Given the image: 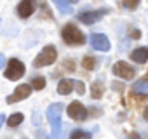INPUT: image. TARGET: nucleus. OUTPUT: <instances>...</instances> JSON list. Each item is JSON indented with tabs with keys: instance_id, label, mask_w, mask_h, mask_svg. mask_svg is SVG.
Wrapping results in <instances>:
<instances>
[{
	"instance_id": "f257e3e1",
	"label": "nucleus",
	"mask_w": 148,
	"mask_h": 139,
	"mask_svg": "<svg viewBox=\"0 0 148 139\" xmlns=\"http://www.w3.org/2000/svg\"><path fill=\"white\" fill-rule=\"evenodd\" d=\"M61 113H63V104L54 103L47 108V118L51 127V139H61L63 137V123H61Z\"/></svg>"
},
{
	"instance_id": "f03ea898",
	"label": "nucleus",
	"mask_w": 148,
	"mask_h": 139,
	"mask_svg": "<svg viewBox=\"0 0 148 139\" xmlns=\"http://www.w3.org/2000/svg\"><path fill=\"white\" fill-rule=\"evenodd\" d=\"M61 37L68 45H82V44H86V35L75 25H66L63 28V31H61Z\"/></svg>"
},
{
	"instance_id": "7ed1b4c3",
	"label": "nucleus",
	"mask_w": 148,
	"mask_h": 139,
	"mask_svg": "<svg viewBox=\"0 0 148 139\" xmlns=\"http://www.w3.org/2000/svg\"><path fill=\"white\" fill-rule=\"evenodd\" d=\"M56 59H58L56 49H54L52 45H47V47H44V49L38 52V56L33 59V66H35V68H44V66L52 64Z\"/></svg>"
},
{
	"instance_id": "20e7f679",
	"label": "nucleus",
	"mask_w": 148,
	"mask_h": 139,
	"mask_svg": "<svg viewBox=\"0 0 148 139\" xmlns=\"http://www.w3.org/2000/svg\"><path fill=\"white\" fill-rule=\"evenodd\" d=\"M25 75V64L19 61V59H11L7 63V70H5V77L9 80H19L21 77Z\"/></svg>"
},
{
	"instance_id": "39448f33",
	"label": "nucleus",
	"mask_w": 148,
	"mask_h": 139,
	"mask_svg": "<svg viewBox=\"0 0 148 139\" xmlns=\"http://www.w3.org/2000/svg\"><path fill=\"white\" fill-rule=\"evenodd\" d=\"M113 75H117L119 78H124V80H131L134 75H136V70L125 63V61H119L113 64Z\"/></svg>"
},
{
	"instance_id": "423d86ee",
	"label": "nucleus",
	"mask_w": 148,
	"mask_h": 139,
	"mask_svg": "<svg viewBox=\"0 0 148 139\" xmlns=\"http://www.w3.org/2000/svg\"><path fill=\"white\" fill-rule=\"evenodd\" d=\"M66 111H68V117L70 118H73V120H79V122H82V120H86L87 118V110H86V106L82 104V103H79V101H73L68 108H66Z\"/></svg>"
},
{
	"instance_id": "0eeeda50",
	"label": "nucleus",
	"mask_w": 148,
	"mask_h": 139,
	"mask_svg": "<svg viewBox=\"0 0 148 139\" xmlns=\"http://www.w3.org/2000/svg\"><path fill=\"white\" fill-rule=\"evenodd\" d=\"M32 85H28V84H21V85H18L16 87V91L7 97V103L9 104H14V103H18V101H23V99H26V97H30V94H32Z\"/></svg>"
},
{
	"instance_id": "6e6552de",
	"label": "nucleus",
	"mask_w": 148,
	"mask_h": 139,
	"mask_svg": "<svg viewBox=\"0 0 148 139\" xmlns=\"http://www.w3.org/2000/svg\"><path fill=\"white\" fill-rule=\"evenodd\" d=\"M108 11L106 9H98V11H89V12H82V14H79V19L84 23V25H92V23H96V21H99L105 14H106Z\"/></svg>"
},
{
	"instance_id": "1a4fd4ad",
	"label": "nucleus",
	"mask_w": 148,
	"mask_h": 139,
	"mask_svg": "<svg viewBox=\"0 0 148 139\" xmlns=\"http://www.w3.org/2000/svg\"><path fill=\"white\" fill-rule=\"evenodd\" d=\"M91 45L96 49V50H101V52H106L110 49V40L106 35L103 33H94L91 35Z\"/></svg>"
},
{
	"instance_id": "9d476101",
	"label": "nucleus",
	"mask_w": 148,
	"mask_h": 139,
	"mask_svg": "<svg viewBox=\"0 0 148 139\" xmlns=\"http://www.w3.org/2000/svg\"><path fill=\"white\" fill-rule=\"evenodd\" d=\"M35 11V0H21L18 5V16L19 18H30Z\"/></svg>"
},
{
	"instance_id": "9b49d317",
	"label": "nucleus",
	"mask_w": 148,
	"mask_h": 139,
	"mask_svg": "<svg viewBox=\"0 0 148 139\" xmlns=\"http://www.w3.org/2000/svg\"><path fill=\"white\" fill-rule=\"evenodd\" d=\"M73 89H75V80L63 78V80H59V84H58V92H59L61 96H68Z\"/></svg>"
},
{
	"instance_id": "f8f14e48",
	"label": "nucleus",
	"mask_w": 148,
	"mask_h": 139,
	"mask_svg": "<svg viewBox=\"0 0 148 139\" xmlns=\"http://www.w3.org/2000/svg\"><path fill=\"white\" fill-rule=\"evenodd\" d=\"M131 57H132V61H136V63H139V64L146 63V61H148V47L134 49V50H132V54H131Z\"/></svg>"
},
{
	"instance_id": "ddd939ff",
	"label": "nucleus",
	"mask_w": 148,
	"mask_h": 139,
	"mask_svg": "<svg viewBox=\"0 0 148 139\" xmlns=\"http://www.w3.org/2000/svg\"><path fill=\"white\" fill-rule=\"evenodd\" d=\"M132 94L136 96H148V80H138L132 85Z\"/></svg>"
},
{
	"instance_id": "4468645a",
	"label": "nucleus",
	"mask_w": 148,
	"mask_h": 139,
	"mask_svg": "<svg viewBox=\"0 0 148 139\" xmlns=\"http://www.w3.org/2000/svg\"><path fill=\"white\" fill-rule=\"evenodd\" d=\"M54 5L63 12V14H71V5H70V0H52Z\"/></svg>"
},
{
	"instance_id": "2eb2a0df",
	"label": "nucleus",
	"mask_w": 148,
	"mask_h": 139,
	"mask_svg": "<svg viewBox=\"0 0 148 139\" xmlns=\"http://www.w3.org/2000/svg\"><path fill=\"white\" fill-rule=\"evenodd\" d=\"M91 96H92L94 99H99V97L103 96V84H101L99 80H96V82L91 85Z\"/></svg>"
},
{
	"instance_id": "dca6fc26",
	"label": "nucleus",
	"mask_w": 148,
	"mask_h": 139,
	"mask_svg": "<svg viewBox=\"0 0 148 139\" xmlns=\"http://www.w3.org/2000/svg\"><path fill=\"white\" fill-rule=\"evenodd\" d=\"M23 120H25V117H23L21 113H14V115H11V117L7 118V125H9V127H18Z\"/></svg>"
},
{
	"instance_id": "f3484780",
	"label": "nucleus",
	"mask_w": 148,
	"mask_h": 139,
	"mask_svg": "<svg viewBox=\"0 0 148 139\" xmlns=\"http://www.w3.org/2000/svg\"><path fill=\"white\" fill-rule=\"evenodd\" d=\"M70 139H91V134L89 132H86V130H73L71 132V136H70Z\"/></svg>"
},
{
	"instance_id": "a211bd4d",
	"label": "nucleus",
	"mask_w": 148,
	"mask_h": 139,
	"mask_svg": "<svg viewBox=\"0 0 148 139\" xmlns=\"http://www.w3.org/2000/svg\"><path fill=\"white\" fill-rule=\"evenodd\" d=\"M32 87H33L35 91H42V89L45 87V78H44V77L33 78V80H32Z\"/></svg>"
},
{
	"instance_id": "6ab92c4d",
	"label": "nucleus",
	"mask_w": 148,
	"mask_h": 139,
	"mask_svg": "<svg viewBox=\"0 0 148 139\" xmlns=\"http://www.w3.org/2000/svg\"><path fill=\"white\" fill-rule=\"evenodd\" d=\"M138 4H139V0H124V2H122V5L125 7V9H136L138 7Z\"/></svg>"
},
{
	"instance_id": "aec40b11",
	"label": "nucleus",
	"mask_w": 148,
	"mask_h": 139,
	"mask_svg": "<svg viewBox=\"0 0 148 139\" xmlns=\"http://www.w3.org/2000/svg\"><path fill=\"white\" fill-rule=\"evenodd\" d=\"M82 66H84L86 70H92V68L96 66V61H94L92 57H86V59L82 61Z\"/></svg>"
},
{
	"instance_id": "412c9836",
	"label": "nucleus",
	"mask_w": 148,
	"mask_h": 139,
	"mask_svg": "<svg viewBox=\"0 0 148 139\" xmlns=\"http://www.w3.org/2000/svg\"><path fill=\"white\" fill-rule=\"evenodd\" d=\"M75 89L79 91V94H84V92H86V87H84L82 82H75Z\"/></svg>"
},
{
	"instance_id": "4be33fe9",
	"label": "nucleus",
	"mask_w": 148,
	"mask_h": 139,
	"mask_svg": "<svg viewBox=\"0 0 148 139\" xmlns=\"http://www.w3.org/2000/svg\"><path fill=\"white\" fill-rule=\"evenodd\" d=\"M4 64H5V57H4L2 54H0V70L4 68Z\"/></svg>"
},
{
	"instance_id": "5701e85b",
	"label": "nucleus",
	"mask_w": 148,
	"mask_h": 139,
	"mask_svg": "<svg viewBox=\"0 0 148 139\" xmlns=\"http://www.w3.org/2000/svg\"><path fill=\"white\" fill-rule=\"evenodd\" d=\"M143 117H145V120H146V122H148V106H146V108H145V111H143Z\"/></svg>"
},
{
	"instance_id": "b1692460",
	"label": "nucleus",
	"mask_w": 148,
	"mask_h": 139,
	"mask_svg": "<svg viewBox=\"0 0 148 139\" xmlns=\"http://www.w3.org/2000/svg\"><path fill=\"white\" fill-rule=\"evenodd\" d=\"M4 122H5V117H4V115H0V127L4 125Z\"/></svg>"
},
{
	"instance_id": "393cba45",
	"label": "nucleus",
	"mask_w": 148,
	"mask_h": 139,
	"mask_svg": "<svg viewBox=\"0 0 148 139\" xmlns=\"http://www.w3.org/2000/svg\"><path fill=\"white\" fill-rule=\"evenodd\" d=\"M129 139H139V136H138V134H131Z\"/></svg>"
}]
</instances>
